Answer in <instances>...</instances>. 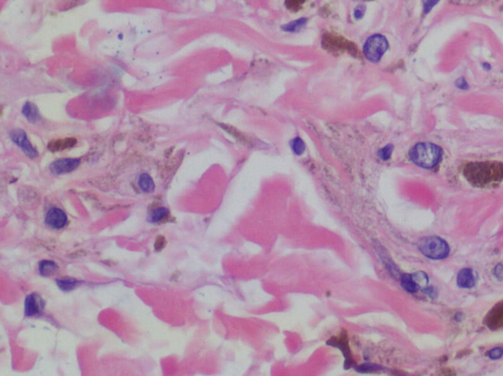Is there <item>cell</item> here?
<instances>
[{"label": "cell", "instance_id": "1", "mask_svg": "<svg viewBox=\"0 0 503 376\" xmlns=\"http://www.w3.org/2000/svg\"><path fill=\"white\" fill-rule=\"evenodd\" d=\"M463 175L474 187L495 186L503 181V162H471L463 167Z\"/></svg>", "mask_w": 503, "mask_h": 376}, {"label": "cell", "instance_id": "2", "mask_svg": "<svg viewBox=\"0 0 503 376\" xmlns=\"http://www.w3.org/2000/svg\"><path fill=\"white\" fill-rule=\"evenodd\" d=\"M409 156L416 165L430 169L440 163L442 156V150L432 143H419L411 149Z\"/></svg>", "mask_w": 503, "mask_h": 376}, {"label": "cell", "instance_id": "3", "mask_svg": "<svg viewBox=\"0 0 503 376\" xmlns=\"http://www.w3.org/2000/svg\"><path fill=\"white\" fill-rule=\"evenodd\" d=\"M419 250L426 257L430 259H442L449 255V247L447 243L440 237H424L418 243Z\"/></svg>", "mask_w": 503, "mask_h": 376}, {"label": "cell", "instance_id": "4", "mask_svg": "<svg viewBox=\"0 0 503 376\" xmlns=\"http://www.w3.org/2000/svg\"><path fill=\"white\" fill-rule=\"evenodd\" d=\"M388 47L389 44L386 38L377 33V35H374L366 41L363 47L364 55L369 61L377 63L387 51Z\"/></svg>", "mask_w": 503, "mask_h": 376}, {"label": "cell", "instance_id": "5", "mask_svg": "<svg viewBox=\"0 0 503 376\" xmlns=\"http://www.w3.org/2000/svg\"><path fill=\"white\" fill-rule=\"evenodd\" d=\"M11 141L21 149V150L31 159H33L39 155L38 150L33 148V146L29 141L27 134L25 131L21 129H15L10 132Z\"/></svg>", "mask_w": 503, "mask_h": 376}, {"label": "cell", "instance_id": "6", "mask_svg": "<svg viewBox=\"0 0 503 376\" xmlns=\"http://www.w3.org/2000/svg\"><path fill=\"white\" fill-rule=\"evenodd\" d=\"M25 315L27 317H33L43 314L46 301L38 293H31L25 300Z\"/></svg>", "mask_w": 503, "mask_h": 376}, {"label": "cell", "instance_id": "7", "mask_svg": "<svg viewBox=\"0 0 503 376\" xmlns=\"http://www.w3.org/2000/svg\"><path fill=\"white\" fill-rule=\"evenodd\" d=\"M80 163V158H62L53 161L49 166V170L54 175L68 174L76 170L79 167Z\"/></svg>", "mask_w": 503, "mask_h": 376}, {"label": "cell", "instance_id": "8", "mask_svg": "<svg viewBox=\"0 0 503 376\" xmlns=\"http://www.w3.org/2000/svg\"><path fill=\"white\" fill-rule=\"evenodd\" d=\"M46 225L52 230H61L68 223L66 213L59 208H51L47 211L45 217Z\"/></svg>", "mask_w": 503, "mask_h": 376}, {"label": "cell", "instance_id": "9", "mask_svg": "<svg viewBox=\"0 0 503 376\" xmlns=\"http://www.w3.org/2000/svg\"><path fill=\"white\" fill-rule=\"evenodd\" d=\"M485 322L491 330L503 328V302H500L493 307L487 316Z\"/></svg>", "mask_w": 503, "mask_h": 376}, {"label": "cell", "instance_id": "10", "mask_svg": "<svg viewBox=\"0 0 503 376\" xmlns=\"http://www.w3.org/2000/svg\"><path fill=\"white\" fill-rule=\"evenodd\" d=\"M322 44H323V46H326V48L328 49H332V50H337V49H348V50H354L355 48H351V45L352 44L347 42L346 40L344 39H338V38H335V37H331V36H328L326 37L325 39L322 40Z\"/></svg>", "mask_w": 503, "mask_h": 376}, {"label": "cell", "instance_id": "11", "mask_svg": "<svg viewBox=\"0 0 503 376\" xmlns=\"http://www.w3.org/2000/svg\"><path fill=\"white\" fill-rule=\"evenodd\" d=\"M475 276L470 268L462 269L457 276V284L460 288H472L475 285Z\"/></svg>", "mask_w": 503, "mask_h": 376}, {"label": "cell", "instance_id": "12", "mask_svg": "<svg viewBox=\"0 0 503 376\" xmlns=\"http://www.w3.org/2000/svg\"><path fill=\"white\" fill-rule=\"evenodd\" d=\"M22 114L31 124L38 123L42 119L38 107L35 106L32 102H30V101H27L24 105V106L22 108Z\"/></svg>", "mask_w": 503, "mask_h": 376}, {"label": "cell", "instance_id": "13", "mask_svg": "<svg viewBox=\"0 0 503 376\" xmlns=\"http://www.w3.org/2000/svg\"><path fill=\"white\" fill-rule=\"evenodd\" d=\"M59 266L55 261L44 259L39 263V272L44 277H50L58 271Z\"/></svg>", "mask_w": 503, "mask_h": 376}, {"label": "cell", "instance_id": "14", "mask_svg": "<svg viewBox=\"0 0 503 376\" xmlns=\"http://www.w3.org/2000/svg\"><path fill=\"white\" fill-rule=\"evenodd\" d=\"M169 215H170V211L168 209L163 208V207L157 208L150 211L149 216H148V221L153 224L160 223V222L167 220Z\"/></svg>", "mask_w": 503, "mask_h": 376}, {"label": "cell", "instance_id": "15", "mask_svg": "<svg viewBox=\"0 0 503 376\" xmlns=\"http://www.w3.org/2000/svg\"><path fill=\"white\" fill-rule=\"evenodd\" d=\"M138 187L142 193L151 194L155 192L156 185L153 178L148 173H141L138 178Z\"/></svg>", "mask_w": 503, "mask_h": 376}, {"label": "cell", "instance_id": "16", "mask_svg": "<svg viewBox=\"0 0 503 376\" xmlns=\"http://www.w3.org/2000/svg\"><path fill=\"white\" fill-rule=\"evenodd\" d=\"M55 283L62 292H71V291L75 290L76 288H78L82 284L81 281H79L75 278H71V277L58 278L55 280Z\"/></svg>", "mask_w": 503, "mask_h": 376}, {"label": "cell", "instance_id": "17", "mask_svg": "<svg viewBox=\"0 0 503 376\" xmlns=\"http://www.w3.org/2000/svg\"><path fill=\"white\" fill-rule=\"evenodd\" d=\"M75 145H76V140L75 139H65V140L52 141L49 144L48 148L50 149V150L56 151V150H63L72 148V147H74Z\"/></svg>", "mask_w": 503, "mask_h": 376}, {"label": "cell", "instance_id": "18", "mask_svg": "<svg viewBox=\"0 0 503 376\" xmlns=\"http://www.w3.org/2000/svg\"><path fill=\"white\" fill-rule=\"evenodd\" d=\"M402 287L409 293H416L419 290V284L415 281L412 274H404L401 277Z\"/></svg>", "mask_w": 503, "mask_h": 376}, {"label": "cell", "instance_id": "19", "mask_svg": "<svg viewBox=\"0 0 503 376\" xmlns=\"http://www.w3.org/2000/svg\"><path fill=\"white\" fill-rule=\"evenodd\" d=\"M308 22V19L307 18H300L296 21H293V22H290L288 24H286L284 26H282V30L284 31H288V32H295V31H298L300 30L302 28H304L306 26Z\"/></svg>", "mask_w": 503, "mask_h": 376}, {"label": "cell", "instance_id": "20", "mask_svg": "<svg viewBox=\"0 0 503 376\" xmlns=\"http://www.w3.org/2000/svg\"><path fill=\"white\" fill-rule=\"evenodd\" d=\"M290 146H291V149L293 150V152L296 154V155H302L305 151V144L303 142L302 139L300 138H295L294 140L291 141L290 143Z\"/></svg>", "mask_w": 503, "mask_h": 376}, {"label": "cell", "instance_id": "21", "mask_svg": "<svg viewBox=\"0 0 503 376\" xmlns=\"http://www.w3.org/2000/svg\"><path fill=\"white\" fill-rule=\"evenodd\" d=\"M392 151H393L392 145H387L378 150L377 155L381 160H388L392 154Z\"/></svg>", "mask_w": 503, "mask_h": 376}, {"label": "cell", "instance_id": "22", "mask_svg": "<svg viewBox=\"0 0 503 376\" xmlns=\"http://www.w3.org/2000/svg\"><path fill=\"white\" fill-rule=\"evenodd\" d=\"M424 13L427 14L440 2V0H422Z\"/></svg>", "mask_w": 503, "mask_h": 376}, {"label": "cell", "instance_id": "23", "mask_svg": "<svg viewBox=\"0 0 503 376\" xmlns=\"http://www.w3.org/2000/svg\"><path fill=\"white\" fill-rule=\"evenodd\" d=\"M165 246H166V240H165L164 237L159 236L158 238H157L156 243H155V250L157 252H159V251L163 250Z\"/></svg>", "mask_w": 503, "mask_h": 376}, {"label": "cell", "instance_id": "24", "mask_svg": "<svg viewBox=\"0 0 503 376\" xmlns=\"http://www.w3.org/2000/svg\"><path fill=\"white\" fill-rule=\"evenodd\" d=\"M503 356V348H495L488 352V357L491 360H497Z\"/></svg>", "mask_w": 503, "mask_h": 376}, {"label": "cell", "instance_id": "25", "mask_svg": "<svg viewBox=\"0 0 503 376\" xmlns=\"http://www.w3.org/2000/svg\"><path fill=\"white\" fill-rule=\"evenodd\" d=\"M365 12H366V6L363 5V4H360V5H358L355 8L354 16H355L356 19H361V18H363Z\"/></svg>", "mask_w": 503, "mask_h": 376}, {"label": "cell", "instance_id": "26", "mask_svg": "<svg viewBox=\"0 0 503 376\" xmlns=\"http://www.w3.org/2000/svg\"><path fill=\"white\" fill-rule=\"evenodd\" d=\"M455 86L460 89V90H467L469 88V85L468 83H467V81L465 80V78H459L456 80L455 82Z\"/></svg>", "mask_w": 503, "mask_h": 376}]
</instances>
